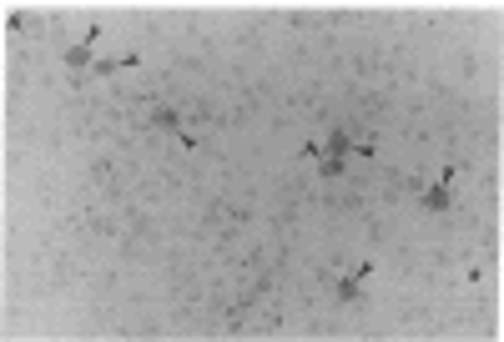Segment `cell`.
Returning a JSON list of instances; mask_svg holds the SVG:
<instances>
[{
  "instance_id": "4",
  "label": "cell",
  "mask_w": 504,
  "mask_h": 342,
  "mask_svg": "<svg viewBox=\"0 0 504 342\" xmlns=\"http://www.w3.org/2000/svg\"><path fill=\"white\" fill-rule=\"evenodd\" d=\"M318 171H323V176H338V171H343V156H323Z\"/></svg>"
},
{
  "instance_id": "3",
  "label": "cell",
  "mask_w": 504,
  "mask_h": 342,
  "mask_svg": "<svg viewBox=\"0 0 504 342\" xmlns=\"http://www.w3.org/2000/svg\"><path fill=\"white\" fill-rule=\"evenodd\" d=\"M353 151V136L348 131H328V156H348Z\"/></svg>"
},
{
  "instance_id": "1",
  "label": "cell",
  "mask_w": 504,
  "mask_h": 342,
  "mask_svg": "<svg viewBox=\"0 0 504 342\" xmlns=\"http://www.w3.org/2000/svg\"><path fill=\"white\" fill-rule=\"evenodd\" d=\"M368 277H373V262H363L359 272H348L343 282H338V297H343V302H359V297H363V282H368Z\"/></svg>"
},
{
  "instance_id": "2",
  "label": "cell",
  "mask_w": 504,
  "mask_h": 342,
  "mask_svg": "<svg viewBox=\"0 0 504 342\" xmlns=\"http://www.w3.org/2000/svg\"><path fill=\"white\" fill-rule=\"evenodd\" d=\"M137 61H141V56L132 51V56H117V61H96L91 71H96V76H111V71H126V66H137Z\"/></svg>"
}]
</instances>
